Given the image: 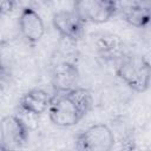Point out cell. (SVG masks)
I'll return each mask as SVG.
<instances>
[{
  "instance_id": "cell-1",
  "label": "cell",
  "mask_w": 151,
  "mask_h": 151,
  "mask_svg": "<svg viewBox=\"0 0 151 151\" xmlns=\"http://www.w3.org/2000/svg\"><path fill=\"white\" fill-rule=\"evenodd\" d=\"M93 98L87 88L76 86L65 92L52 96L48 107L50 120L59 127H72L84 119L91 111Z\"/></svg>"
},
{
  "instance_id": "cell-2",
  "label": "cell",
  "mask_w": 151,
  "mask_h": 151,
  "mask_svg": "<svg viewBox=\"0 0 151 151\" xmlns=\"http://www.w3.org/2000/svg\"><path fill=\"white\" fill-rule=\"evenodd\" d=\"M117 77L132 91L144 93L150 87V63L139 54L124 57L116 68Z\"/></svg>"
},
{
  "instance_id": "cell-3",
  "label": "cell",
  "mask_w": 151,
  "mask_h": 151,
  "mask_svg": "<svg viewBox=\"0 0 151 151\" xmlns=\"http://www.w3.org/2000/svg\"><path fill=\"white\" fill-rule=\"evenodd\" d=\"M114 143V133L109 125L93 124L76 136L74 147L80 151H110Z\"/></svg>"
},
{
  "instance_id": "cell-4",
  "label": "cell",
  "mask_w": 151,
  "mask_h": 151,
  "mask_svg": "<svg viewBox=\"0 0 151 151\" xmlns=\"http://www.w3.org/2000/svg\"><path fill=\"white\" fill-rule=\"evenodd\" d=\"M73 11L84 24H105L117 13L114 0H72Z\"/></svg>"
},
{
  "instance_id": "cell-5",
  "label": "cell",
  "mask_w": 151,
  "mask_h": 151,
  "mask_svg": "<svg viewBox=\"0 0 151 151\" xmlns=\"http://www.w3.org/2000/svg\"><path fill=\"white\" fill-rule=\"evenodd\" d=\"M29 137V127L19 114H8L0 120V139L7 149L24 147Z\"/></svg>"
},
{
  "instance_id": "cell-6",
  "label": "cell",
  "mask_w": 151,
  "mask_h": 151,
  "mask_svg": "<svg viewBox=\"0 0 151 151\" xmlns=\"http://www.w3.org/2000/svg\"><path fill=\"white\" fill-rule=\"evenodd\" d=\"M52 25L63 39L77 42L84 35L85 24L73 9L57 11L52 17Z\"/></svg>"
},
{
  "instance_id": "cell-7",
  "label": "cell",
  "mask_w": 151,
  "mask_h": 151,
  "mask_svg": "<svg viewBox=\"0 0 151 151\" xmlns=\"http://www.w3.org/2000/svg\"><path fill=\"white\" fill-rule=\"evenodd\" d=\"M18 26L21 37L32 45L39 42L46 32L41 15L31 6H26L21 9L18 19Z\"/></svg>"
},
{
  "instance_id": "cell-8",
  "label": "cell",
  "mask_w": 151,
  "mask_h": 151,
  "mask_svg": "<svg viewBox=\"0 0 151 151\" xmlns=\"http://www.w3.org/2000/svg\"><path fill=\"white\" fill-rule=\"evenodd\" d=\"M79 79V70L74 63L63 60L53 66L52 70V86L54 93L65 92L77 86Z\"/></svg>"
},
{
  "instance_id": "cell-9",
  "label": "cell",
  "mask_w": 151,
  "mask_h": 151,
  "mask_svg": "<svg viewBox=\"0 0 151 151\" xmlns=\"http://www.w3.org/2000/svg\"><path fill=\"white\" fill-rule=\"evenodd\" d=\"M52 96L42 88H32L25 92L19 100V110L24 113L39 117L48 111Z\"/></svg>"
},
{
  "instance_id": "cell-10",
  "label": "cell",
  "mask_w": 151,
  "mask_h": 151,
  "mask_svg": "<svg viewBox=\"0 0 151 151\" xmlns=\"http://www.w3.org/2000/svg\"><path fill=\"white\" fill-rule=\"evenodd\" d=\"M118 13L125 14L138 11H150L151 0H114Z\"/></svg>"
},
{
  "instance_id": "cell-11",
  "label": "cell",
  "mask_w": 151,
  "mask_h": 151,
  "mask_svg": "<svg viewBox=\"0 0 151 151\" xmlns=\"http://www.w3.org/2000/svg\"><path fill=\"white\" fill-rule=\"evenodd\" d=\"M19 0H0V17L7 15L13 12Z\"/></svg>"
},
{
  "instance_id": "cell-12",
  "label": "cell",
  "mask_w": 151,
  "mask_h": 151,
  "mask_svg": "<svg viewBox=\"0 0 151 151\" xmlns=\"http://www.w3.org/2000/svg\"><path fill=\"white\" fill-rule=\"evenodd\" d=\"M0 150H8V149H7V146L1 142V139H0Z\"/></svg>"
}]
</instances>
